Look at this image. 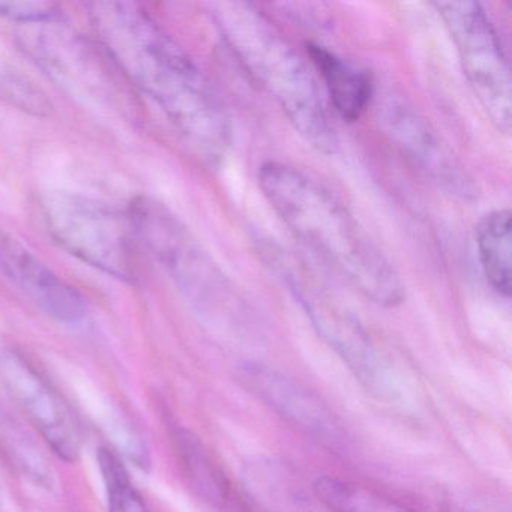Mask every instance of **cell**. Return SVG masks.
Instances as JSON below:
<instances>
[{
  "mask_svg": "<svg viewBox=\"0 0 512 512\" xmlns=\"http://www.w3.org/2000/svg\"><path fill=\"white\" fill-rule=\"evenodd\" d=\"M0 97L7 98L13 106L35 115H44L50 109L46 95L35 88L28 77H23L11 67H0Z\"/></svg>",
  "mask_w": 512,
  "mask_h": 512,
  "instance_id": "18",
  "label": "cell"
},
{
  "mask_svg": "<svg viewBox=\"0 0 512 512\" xmlns=\"http://www.w3.org/2000/svg\"><path fill=\"white\" fill-rule=\"evenodd\" d=\"M259 185L293 236L350 286L383 307L404 301L406 289L394 266L326 188L275 161L260 167Z\"/></svg>",
  "mask_w": 512,
  "mask_h": 512,
  "instance_id": "2",
  "label": "cell"
},
{
  "mask_svg": "<svg viewBox=\"0 0 512 512\" xmlns=\"http://www.w3.org/2000/svg\"><path fill=\"white\" fill-rule=\"evenodd\" d=\"M211 14L245 73L289 119L299 136L322 154L338 139L313 71L277 26L245 2H218Z\"/></svg>",
  "mask_w": 512,
  "mask_h": 512,
  "instance_id": "3",
  "label": "cell"
},
{
  "mask_svg": "<svg viewBox=\"0 0 512 512\" xmlns=\"http://www.w3.org/2000/svg\"><path fill=\"white\" fill-rule=\"evenodd\" d=\"M128 214L142 248L166 269L193 304L230 322L241 319L238 295L176 215L151 197L134 200Z\"/></svg>",
  "mask_w": 512,
  "mask_h": 512,
  "instance_id": "5",
  "label": "cell"
},
{
  "mask_svg": "<svg viewBox=\"0 0 512 512\" xmlns=\"http://www.w3.org/2000/svg\"><path fill=\"white\" fill-rule=\"evenodd\" d=\"M319 502L331 512H413L365 485L323 476L313 487Z\"/></svg>",
  "mask_w": 512,
  "mask_h": 512,
  "instance_id": "16",
  "label": "cell"
},
{
  "mask_svg": "<svg viewBox=\"0 0 512 512\" xmlns=\"http://www.w3.org/2000/svg\"><path fill=\"white\" fill-rule=\"evenodd\" d=\"M88 10L98 46L115 70L166 113L197 155L220 161L232 128L191 56L137 4L95 2Z\"/></svg>",
  "mask_w": 512,
  "mask_h": 512,
  "instance_id": "1",
  "label": "cell"
},
{
  "mask_svg": "<svg viewBox=\"0 0 512 512\" xmlns=\"http://www.w3.org/2000/svg\"><path fill=\"white\" fill-rule=\"evenodd\" d=\"M0 16L20 25H32L62 17L58 7L47 2H0Z\"/></svg>",
  "mask_w": 512,
  "mask_h": 512,
  "instance_id": "19",
  "label": "cell"
},
{
  "mask_svg": "<svg viewBox=\"0 0 512 512\" xmlns=\"http://www.w3.org/2000/svg\"><path fill=\"white\" fill-rule=\"evenodd\" d=\"M380 119L386 133L428 178L461 199L475 196L472 179L412 107L397 98L388 97L380 109Z\"/></svg>",
  "mask_w": 512,
  "mask_h": 512,
  "instance_id": "11",
  "label": "cell"
},
{
  "mask_svg": "<svg viewBox=\"0 0 512 512\" xmlns=\"http://www.w3.org/2000/svg\"><path fill=\"white\" fill-rule=\"evenodd\" d=\"M173 442L182 472L197 496L221 508L232 505L233 491L229 478L199 437L178 428L173 434Z\"/></svg>",
  "mask_w": 512,
  "mask_h": 512,
  "instance_id": "14",
  "label": "cell"
},
{
  "mask_svg": "<svg viewBox=\"0 0 512 512\" xmlns=\"http://www.w3.org/2000/svg\"><path fill=\"white\" fill-rule=\"evenodd\" d=\"M41 208L50 235L65 251L118 280H139L143 248L128 212L67 191L46 194Z\"/></svg>",
  "mask_w": 512,
  "mask_h": 512,
  "instance_id": "4",
  "label": "cell"
},
{
  "mask_svg": "<svg viewBox=\"0 0 512 512\" xmlns=\"http://www.w3.org/2000/svg\"><path fill=\"white\" fill-rule=\"evenodd\" d=\"M479 262L490 286L509 298L512 290V224L509 209L482 217L476 227Z\"/></svg>",
  "mask_w": 512,
  "mask_h": 512,
  "instance_id": "15",
  "label": "cell"
},
{
  "mask_svg": "<svg viewBox=\"0 0 512 512\" xmlns=\"http://www.w3.org/2000/svg\"><path fill=\"white\" fill-rule=\"evenodd\" d=\"M0 274L56 322L73 325L88 313L86 299L76 287L4 230H0Z\"/></svg>",
  "mask_w": 512,
  "mask_h": 512,
  "instance_id": "12",
  "label": "cell"
},
{
  "mask_svg": "<svg viewBox=\"0 0 512 512\" xmlns=\"http://www.w3.org/2000/svg\"><path fill=\"white\" fill-rule=\"evenodd\" d=\"M0 385L59 458L73 463L80 457L82 433L67 401L40 370L13 347L0 346Z\"/></svg>",
  "mask_w": 512,
  "mask_h": 512,
  "instance_id": "8",
  "label": "cell"
},
{
  "mask_svg": "<svg viewBox=\"0 0 512 512\" xmlns=\"http://www.w3.org/2000/svg\"><path fill=\"white\" fill-rule=\"evenodd\" d=\"M98 466L106 485L109 512H149L131 481L127 467L115 452L101 448L98 451Z\"/></svg>",
  "mask_w": 512,
  "mask_h": 512,
  "instance_id": "17",
  "label": "cell"
},
{
  "mask_svg": "<svg viewBox=\"0 0 512 512\" xmlns=\"http://www.w3.org/2000/svg\"><path fill=\"white\" fill-rule=\"evenodd\" d=\"M455 47L464 76L490 118L491 124L509 134L512 124V82L508 59L490 17L478 2H437Z\"/></svg>",
  "mask_w": 512,
  "mask_h": 512,
  "instance_id": "7",
  "label": "cell"
},
{
  "mask_svg": "<svg viewBox=\"0 0 512 512\" xmlns=\"http://www.w3.org/2000/svg\"><path fill=\"white\" fill-rule=\"evenodd\" d=\"M61 22L58 17L23 25L28 26L22 37L26 50L65 88L85 97H103L104 77L109 71L95 47Z\"/></svg>",
  "mask_w": 512,
  "mask_h": 512,
  "instance_id": "10",
  "label": "cell"
},
{
  "mask_svg": "<svg viewBox=\"0 0 512 512\" xmlns=\"http://www.w3.org/2000/svg\"><path fill=\"white\" fill-rule=\"evenodd\" d=\"M238 382L278 416L329 449H343L346 433L328 406L310 389L265 365L245 362Z\"/></svg>",
  "mask_w": 512,
  "mask_h": 512,
  "instance_id": "9",
  "label": "cell"
},
{
  "mask_svg": "<svg viewBox=\"0 0 512 512\" xmlns=\"http://www.w3.org/2000/svg\"><path fill=\"white\" fill-rule=\"evenodd\" d=\"M269 262L292 290L320 337L343 359L356 379L373 394L391 397L394 371L361 323L326 292L301 263L271 251Z\"/></svg>",
  "mask_w": 512,
  "mask_h": 512,
  "instance_id": "6",
  "label": "cell"
},
{
  "mask_svg": "<svg viewBox=\"0 0 512 512\" xmlns=\"http://www.w3.org/2000/svg\"><path fill=\"white\" fill-rule=\"evenodd\" d=\"M307 53L314 70L325 83L335 112L346 122L358 121L373 98L374 85L370 74L319 44H307Z\"/></svg>",
  "mask_w": 512,
  "mask_h": 512,
  "instance_id": "13",
  "label": "cell"
}]
</instances>
